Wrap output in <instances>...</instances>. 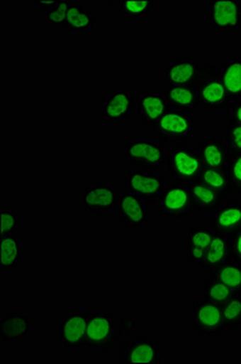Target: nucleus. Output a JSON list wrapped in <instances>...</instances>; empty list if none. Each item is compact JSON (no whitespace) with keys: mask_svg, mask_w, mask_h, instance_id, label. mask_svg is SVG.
Segmentation results:
<instances>
[{"mask_svg":"<svg viewBox=\"0 0 241 364\" xmlns=\"http://www.w3.org/2000/svg\"><path fill=\"white\" fill-rule=\"evenodd\" d=\"M203 169L204 164L196 146L179 144L167 152V173L175 182L188 185L196 181Z\"/></svg>","mask_w":241,"mask_h":364,"instance_id":"3","label":"nucleus"},{"mask_svg":"<svg viewBox=\"0 0 241 364\" xmlns=\"http://www.w3.org/2000/svg\"><path fill=\"white\" fill-rule=\"evenodd\" d=\"M97 11L84 8L79 1L69 14L65 29L75 33H88L92 29L97 28Z\"/></svg>","mask_w":241,"mask_h":364,"instance_id":"26","label":"nucleus"},{"mask_svg":"<svg viewBox=\"0 0 241 364\" xmlns=\"http://www.w3.org/2000/svg\"><path fill=\"white\" fill-rule=\"evenodd\" d=\"M22 260L23 250L20 233L0 237V269L3 272H16Z\"/></svg>","mask_w":241,"mask_h":364,"instance_id":"22","label":"nucleus"},{"mask_svg":"<svg viewBox=\"0 0 241 364\" xmlns=\"http://www.w3.org/2000/svg\"><path fill=\"white\" fill-rule=\"evenodd\" d=\"M196 89L199 107L208 108L212 112L223 114L233 102L225 83L220 79V68L213 63L201 65Z\"/></svg>","mask_w":241,"mask_h":364,"instance_id":"2","label":"nucleus"},{"mask_svg":"<svg viewBox=\"0 0 241 364\" xmlns=\"http://www.w3.org/2000/svg\"><path fill=\"white\" fill-rule=\"evenodd\" d=\"M120 340L118 334L117 321L108 311H92L86 328V348L104 352L117 345Z\"/></svg>","mask_w":241,"mask_h":364,"instance_id":"7","label":"nucleus"},{"mask_svg":"<svg viewBox=\"0 0 241 364\" xmlns=\"http://www.w3.org/2000/svg\"><path fill=\"white\" fill-rule=\"evenodd\" d=\"M233 295H235L233 290L216 278H208L203 286V298L212 304H216L218 306H222Z\"/></svg>","mask_w":241,"mask_h":364,"instance_id":"30","label":"nucleus"},{"mask_svg":"<svg viewBox=\"0 0 241 364\" xmlns=\"http://www.w3.org/2000/svg\"><path fill=\"white\" fill-rule=\"evenodd\" d=\"M188 190L191 193V202L196 213L199 214H212L223 204V199L220 193L204 185L203 182L193 181L188 183Z\"/></svg>","mask_w":241,"mask_h":364,"instance_id":"21","label":"nucleus"},{"mask_svg":"<svg viewBox=\"0 0 241 364\" xmlns=\"http://www.w3.org/2000/svg\"><path fill=\"white\" fill-rule=\"evenodd\" d=\"M20 233V215L15 210L1 211L0 214V237Z\"/></svg>","mask_w":241,"mask_h":364,"instance_id":"33","label":"nucleus"},{"mask_svg":"<svg viewBox=\"0 0 241 364\" xmlns=\"http://www.w3.org/2000/svg\"><path fill=\"white\" fill-rule=\"evenodd\" d=\"M30 314L23 311H11L1 316L0 338L3 343H17L30 338L32 331Z\"/></svg>","mask_w":241,"mask_h":364,"instance_id":"18","label":"nucleus"},{"mask_svg":"<svg viewBox=\"0 0 241 364\" xmlns=\"http://www.w3.org/2000/svg\"><path fill=\"white\" fill-rule=\"evenodd\" d=\"M164 95L171 108L179 109L183 112L191 113L199 107V99L196 87H167L164 89Z\"/></svg>","mask_w":241,"mask_h":364,"instance_id":"25","label":"nucleus"},{"mask_svg":"<svg viewBox=\"0 0 241 364\" xmlns=\"http://www.w3.org/2000/svg\"><path fill=\"white\" fill-rule=\"evenodd\" d=\"M220 75L233 101L241 100V56L225 58L220 63Z\"/></svg>","mask_w":241,"mask_h":364,"instance_id":"24","label":"nucleus"},{"mask_svg":"<svg viewBox=\"0 0 241 364\" xmlns=\"http://www.w3.org/2000/svg\"><path fill=\"white\" fill-rule=\"evenodd\" d=\"M118 223L125 228H146L150 221L148 205L138 196L128 191L120 192L118 196L116 211Z\"/></svg>","mask_w":241,"mask_h":364,"instance_id":"15","label":"nucleus"},{"mask_svg":"<svg viewBox=\"0 0 241 364\" xmlns=\"http://www.w3.org/2000/svg\"><path fill=\"white\" fill-rule=\"evenodd\" d=\"M118 11L125 21L143 20L157 6L154 0H119L117 1Z\"/></svg>","mask_w":241,"mask_h":364,"instance_id":"27","label":"nucleus"},{"mask_svg":"<svg viewBox=\"0 0 241 364\" xmlns=\"http://www.w3.org/2000/svg\"><path fill=\"white\" fill-rule=\"evenodd\" d=\"M117 358L126 364H159L162 362V352L158 343L150 338L120 339Z\"/></svg>","mask_w":241,"mask_h":364,"instance_id":"12","label":"nucleus"},{"mask_svg":"<svg viewBox=\"0 0 241 364\" xmlns=\"http://www.w3.org/2000/svg\"><path fill=\"white\" fill-rule=\"evenodd\" d=\"M210 26L218 32L241 28V0H211L208 3Z\"/></svg>","mask_w":241,"mask_h":364,"instance_id":"16","label":"nucleus"},{"mask_svg":"<svg viewBox=\"0 0 241 364\" xmlns=\"http://www.w3.org/2000/svg\"><path fill=\"white\" fill-rule=\"evenodd\" d=\"M155 139L162 144H186L196 135V120L191 113L170 108L153 127Z\"/></svg>","mask_w":241,"mask_h":364,"instance_id":"4","label":"nucleus"},{"mask_svg":"<svg viewBox=\"0 0 241 364\" xmlns=\"http://www.w3.org/2000/svg\"><path fill=\"white\" fill-rule=\"evenodd\" d=\"M165 186L167 176L153 170H131L125 176V191L140 197L148 207H157L159 196Z\"/></svg>","mask_w":241,"mask_h":364,"instance_id":"6","label":"nucleus"},{"mask_svg":"<svg viewBox=\"0 0 241 364\" xmlns=\"http://www.w3.org/2000/svg\"><path fill=\"white\" fill-rule=\"evenodd\" d=\"M118 196L116 185L99 182L84 188L79 202L88 214H112L117 207Z\"/></svg>","mask_w":241,"mask_h":364,"instance_id":"11","label":"nucleus"},{"mask_svg":"<svg viewBox=\"0 0 241 364\" xmlns=\"http://www.w3.org/2000/svg\"><path fill=\"white\" fill-rule=\"evenodd\" d=\"M198 181L203 182L206 186L216 191L217 193H220L222 197H227L233 193V187L225 170L212 169V168L204 166V169L200 173Z\"/></svg>","mask_w":241,"mask_h":364,"instance_id":"28","label":"nucleus"},{"mask_svg":"<svg viewBox=\"0 0 241 364\" xmlns=\"http://www.w3.org/2000/svg\"><path fill=\"white\" fill-rule=\"evenodd\" d=\"M220 310L227 331L241 329V295H233L220 306Z\"/></svg>","mask_w":241,"mask_h":364,"instance_id":"32","label":"nucleus"},{"mask_svg":"<svg viewBox=\"0 0 241 364\" xmlns=\"http://www.w3.org/2000/svg\"><path fill=\"white\" fill-rule=\"evenodd\" d=\"M170 108L167 97L160 91L146 89L135 97V116L138 123L146 128L153 129Z\"/></svg>","mask_w":241,"mask_h":364,"instance_id":"13","label":"nucleus"},{"mask_svg":"<svg viewBox=\"0 0 241 364\" xmlns=\"http://www.w3.org/2000/svg\"><path fill=\"white\" fill-rule=\"evenodd\" d=\"M201 63L193 56L167 58L164 67L167 87H196Z\"/></svg>","mask_w":241,"mask_h":364,"instance_id":"14","label":"nucleus"},{"mask_svg":"<svg viewBox=\"0 0 241 364\" xmlns=\"http://www.w3.org/2000/svg\"><path fill=\"white\" fill-rule=\"evenodd\" d=\"M157 210L164 219L175 223L183 221L196 213L187 185L179 182L167 185L159 196Z\"/></svg>","mask_w":241,"mask_h":364,"instance_id":"5","label":"nucleus"},{"mask_svg":"<svg viewBox=\"0 0 241 364\" xmlns=\"http://www.w3.org/2000/svg\"><path fill=\"white\" fill-rule=\"evenodd\" d=\"M211 277L216 278L218 281L225 283L233 290L234 294L241 295V265L229 261L228 264L222 266L220 269L212 271Z\"/></svg>","mask_w":241,"mask_h":364,"instance_id":"29","label":"nucleus"},{"mask_svg":"<svg viewBox=\"0 0 241 364\" xmlns=\"http://www.w3.org/2000/svg\"><path fill=\"white\" fill-rule=\"evenodd\" d=\"M167 151L162 141L150 136L125 139L124 161L138 169L158 171L167 166Z\"/></svg>","mask_w":241,"mask_h":364,"instance_id":"1","label":"nucleus"},{"mask_svg":"<svg viewBox=\"0 0 241 364\" xmlns=\"http://www.w3.org/2000/svg\"><path fill=\"white\" fill-rule=\"evenodd\" d=\"M229 261H230V252H229L228 238L223 235L213 232L211 243L208 245V252H206L201 267L206 272L211 273L212 271L228 264Z\"/></svg>","mask_w":241,"mask_h":364,"instance_id":"23","label":"nucleus"},{"mask_svg":"<svg viewBox=\"0 0 241 364\" xmlns=\"http://www.w3.org/2000/svg\"><path fill=\"white\" fill-rule=\"evenodd\" d=\"M135 112V99L129 89L109 87L101 105L102 119L107 125L125 124Z\"/></svg>","mask_w":241,"mask_h":364,"instance_id":"8","label":"nucleus"},{"mask_svg":"<svg viewBox=\"0 0 241 364\" xmlns=\"http://www.w3.org/2000/svg\"><path fill=\"white\" fill-rule=\"evenodd\" d=\"M210 215V226L216 233L229 237L241 230L240 202L222 204Z\"/></svg>","mask_w":241,"mask_h":364,"instance_id":"19","label":"nucleus"},{"mask_svg":"<svg viewBox=\"0 0 241 364\" xmlns=\"http://www.w3.org/2000/svg\"><path fill=\"white\" fill-rule=\"evenodd\" d=\"M198 149L205 168L225 170L230 154L225 140L218 136L208 137L198 146Z\"/></svg>","mask_w":241,"mask_h":364,"instance_id":"20","label":"nucleus"},{"mask_svg":"<svg viewBox=\"0 0 241 364\" xmlns=\"http://www.w3.org/2000/svg\"><path fill=\"white\" fill-rule=\"evenodd\" d=\"M61 0H35L34 4L37 6L38 10H42L44 13L49 11L51 9H54L55 6H57L60 4Z\"/></svg>","mask_w":241,"mask_h":364,"instance_id":"39","label":"nucleus"},{"mask_svg":"<svg viewBox=\"0 0 241 364\" xmlns=\"http://www.w3.org/2000/svg\"><path fill=\"white\" fill-rule=\"evenodd\" d=\"M213 230L210 225L194 224L184 235V260L191 266H201L208 245L211 243Z\"/></svg>","mask_w":241,"mask_h":364,"instance_id":"17","label":"nucleus"},{"mask_svg":"<svg viewBox=\"0 0 241 364\" xmlns=\"http://www.w3.org/2000/svg\"><path fill=\"white\" fill-rule=\"evenodd\" d=\"M222 116L228 118L229 124H241V100L233 101Z\"/></svg>","mask_w":241,"mask_h":364,"instance_id":"38","label":"nucleus"},{"mask_svg":"<svg viewBox=\"0 0 241 364\" xmlns=\"http://www.w3.org/2000/svg\"><path fill=\"white\" fill-rule=\"evenodd\" d=\"M79 1L77 0H66V1H60L57 6L51 9L49 11H46L44 15V20L49 28H62L65 29L68 16L71 14L72 10L77 6Z\"/></svg>","mask_w":241,"mask_h":364,"instance_id":"31","label":"nucleus"},{"mask_svg":"<svg viewBox=\"0 0 241 364\" xmlns=\"http://www.w3.org/2000/svg\"><path fill=\"white\" fill-rule=\"evenodd\" d=\"M118 334L120 339H126L138 331V317L131 316H123L117 321Z\"/></svg>","mask_w":241,"mask_h":364,"instance_id":"36","label":"nucleus"},{"mask_svg":"<svg viewBox=\"0 0 241 364\" xmlns=\"http://www.w3.org/2000/svg\"><path fill=\"white\" fill-rule=\"evenodd\" d=\"M225 142L229 154H241V124H229L225 129Z\"/></svg>","mask_w":241,"mask_h":364,"instance_id":"35","label":"nucleus"},{"mask_svg":"<svg viewBox=\"0 0 241 364\" xmlns=\"http://www.w3.org/2000/svg\"><path fill=\"white\" fill-rule=\"evenodd\" d=\"M191 324L196 336L205 339L216 338L227 331L220 306L204 298L193 302Z\"/></svg>","mask_w":241,"mask_h":364,"instance_id":"9","label":"nucleus"},{"mask_svg":"<svg viewBox=\"0 0 241 364\" xmlns=\"http://www.w3.org/2000/svg\"><path fill=\"white\" fill-rule=\"evenodd\" d=\"M225 171L233 187V193L241 195V154H230Z\"/></svg>","mask_w":241,"mask_h":364,"instance_id":"34","label":"nucleus"},{"mask_svg":"<svg viewBox=\"0 0 241 364\" xmlns=\"http://www.w3.org/2000/svg\"><path fill=\"white\" fill-rule=\"evenodd\" d=\"M90 311H69L59 321L57 336L65 350L86 348V328Z\"/></svg>","mask_w":241,"mask_h":364,"instance_id":"10","label":"nucleus"},{"mask_svg":"<svg viewBox=\"0 0 241 364\" xmlns=\"http://www.w3.org/2000/svg\"><path fill=\"white\" fill-rule=\"evenodd\" d=\"M227 238H228L230 261L241 265V230Z\"/></svg>","mask_w":241,"mask_h":364,"instance_id":"37","label":"nucleus"}]
</instances>
